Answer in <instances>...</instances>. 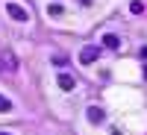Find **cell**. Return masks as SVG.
I'll return each mask as SVG.
<instances>
[{
	"label": "cell",
	"instance_id": "6da1fadb",
	"mask_svg": "<svg viewBox=\"0 0 147 135\" xmlns=\"http://www.w3.org/2000/svg\"><path fill=\"white\" fill-rule=\"evenodd\" d=\"M6 12H9L15 21H27V12H24V6H18V3H9V6H6Z\"/></svg>",
	"mask_w": 147,
	"mask_h": 135
},
{
	"label": "cell",
	"instance_id": "7a4b0ae2",
	"mask_svg": "<svg viewBox=\"0 0 147 135\" xmlns=\"http://www.w3.org/2000/svg\"><path fill=\"white\" fill-rule=\"evenodd\" d=\"M80 59H82V62H94V59H97V47H85V50L80 53Z\"/></svg>",
	"mask_w": 147,
	"mask_h": 135
},
{
	"label": "cell",
	"instance_id": "3957f363",
	"mask_svg": "<svg viewBox=\"0 0 147 135\" xmlns=\"http://www.w3.org/2000/svg\"><path fill=\"white\" fill-rule=\"evenodd\" d=\"M103 44L109 47V50H118V47H121V41H118V35H103Z\"/></svg>",
	"mask_w": 147,
	"mask_h": 135
},
{
	"label": "cell",
	"instance_id": "277c9868",
	"mask_svg": "<svg viewBox=\"0 0 147 135\" xmlns=\"http://www.w3.org/2000/svg\"><path fill=\"white\" fill-rule=\"evenodd\" d=\"M88 120H91V124H100V120H103V112H100L97 106H91V109H88Z\"/></svg>",
	"mask_w": 147,
	"mask_h": 135
},
{
	"label": "cell",
	"instance_id": "5b68a950",
	"mask_svg": "<svg viewBox=\"0 0 147 135\" xmlns=\"http://www.w3.org/2000/svg\"><path fill=\"white\" fill-rule=\"evenodd\" d=\"M59 88H62V91H71V88H74V79L68 77V73H62V77H59Z\"/></svg>",
	"mask_w": 147,
	"mask_h": 135
},
{
	"label": "cell",
	"instance_id": "8992f818",
	"mask_svg": "<svg viewBox=\"0 0 147 135\" xmlns=\"http://www.w3.org/2000/svg\"><path fill=\"white\" fill-rule=\"evenodd\" d=\"M9 109H12V103L6 100V97H0V112H9Z\"/></svg>",
	"mask_w": 147,
	"mask_h": 135
},
{
	"label": "cell",
	"instance_id": "52a82bcc",
	"mask_svg": "<svg viewBox=\"0 0 147 135\" xmlns=\"http://www.w3.org/2000/svg\"><path fill=\"white\" fill-rule=\"evenodd\" d=\"M53 65H59V68H65V65H68V59H65V56H53Z\"/></svg>",
	"mask_w": 147,
	"mask_h": 135
},
{
	"label": "cell",
	"instance_id": "ba28073f",
	"mask_svg": "<svg viewBox=\"0 0 147 135\" xmlns=\"http://www.w3.org/2000/svg\"><path fill=\"white\" fill-rule=\"evenodd\" d=\"M141 59H147V47H144V50H141Z\"/></svg>",
	"mask_w": 147,
	"mask_h": 135
},
{
	"label": "cell",
	"instance_id": "9c48e42d",
	"mask_svg": "<svg viewBox=\"0 0 147 135\" xmlns=\"http://www.w3.org/2000/svg\"><path fill=\"white\" fill-rule=\"evenodd\" d=\"M144 79H147V68H144Z\"/></svg>",
	"mask_w": 147,
	"mask_h": 135
},
{
	"label": "cell",
	"instance_id": "30bf717a",
	"mask_svg": "<svg viewBox=\"0 0 147 135\" xmlns=\"http://www.w3.org/2000/svg\"><path fill=\"white\" fill-rule=\"evenodd\" d=\"M0 135H6V132H0Z\"/></svg>",
	"mask_w": 147,
	"mask_h": 135
}]
</instances>
